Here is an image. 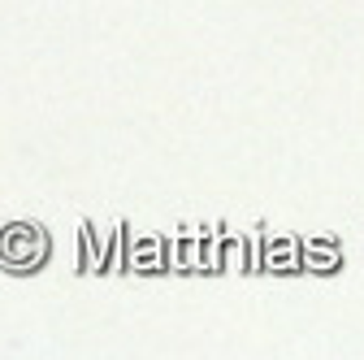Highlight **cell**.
<instances>
[{
  "instance_id": "cell-1",
  "label": "cell",
  "mask_w": 364,
  "mask_h": 360,
  "mask_svg": "<svg viewBox=\"0 0 364 360\" xmlns=\"http://www.w3.org/2000/svg\"><path fill=\"white\" fill-rule=\"evenodd\" d=\"M43 252H48V243H43V235L31 226V221L9 226L5 235H0V260H5L9 269H35L43 260Z\"/></svg>"
},
{
  "instance_id": "cell-2",
  "label": "cell",
  "mask_w": 364,
  "mask_h": 360,
  "mask_svg": "<svg viewBox=\"0 0 364 360\" xmlns=\"http://www.w3.org/2000/svg\"><path fill=\"white\" fill-rule=\"evenodd\" d=\"M299 256H308V269H326V274L338 269V248L334 243H308Z\"/></svg>"
},
{
  "instance_id": "cell-3",
  "label": "cell",
  "mask_w": 364,
  "mask_h": 360,
  "mask_svg": "<svg viewBox=\"0 0 364 360\" xmlns=\"http://www.w3.org/2000/svg\"><path fill=\"white\" fill-rule=\"evenodd\" d=\"M264 265L269 269H299V248L291 243H278V248H269V256H264Z\"/></svg>"
},
{
  "instance_id": "cell-4",
  "label": "cell",
  "mask_w": 364,
  "mask_h": 360,
  "mask_svg": "<svg viewBox=\"0 0 364 360\" xmlns=\"http://www.w3.org/2000/svg\"><path fill=\"white\" fill-rule=\"evenodd\" d=\"M130 260H134V269H161V243H139L130 252Z\"/></svg>"
},
{
  "instance_id": "cell-5",
  "label": "cell",
  "mask_w": 364,
  "mask_h": 360,
  "mask_svg": "<svg viewBox=\"0 0 364 360\" xmlns=\"http://www.w3.org/2000/svg\"><path fill=\"white\" fill-rule=\"evenodd\" d=\"M243 252H247L243 243H230V248H225V269H230V274H239V269L247 265V260H243Z\"/></svg>"
}]
</instances>
